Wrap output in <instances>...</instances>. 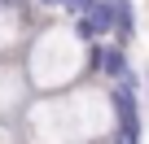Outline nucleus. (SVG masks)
<instances>
[{"mask_svg": "<svg viewBox=\"0 0 149 144\" xmlns=\"http://www.w3.org/2000/svg\"><path fill=\"white\" fill-rule=\"evenodd\" d=\"M31 44V22L22 5H0V61H13Z\"/></svg>", "mask_w": 149, "mask_h": 144, "instance_id": "20e7f679", "label": "nucleus"}, {"mask_svg": "<svg viewBox=\"0 0 149 144\" xmlns=\"http://www.w3.org/2000/svg\"><path fill=\"white\" fill-rule=\"evenodd\" d=\"M0 144H22V135H18V127L9 118H0Z\"/></svg>", "mask_w": 149, "mask_h": 144, "instance_id": "1a4fd4ad", "label": "nucleus"}, {"mask_svg": "<svg viewBox=\"0 0 149 144\" xmlns=\"http://www.w3.org/2000/svg\"><path fill=\"white\" fill-rule=\"evenodd\" d=\"M92 70V44L79 35L74 22H48L31 35L22 52V74L35 96H57L79 88V79Z\"/></svg>", "mask_w": 149, "mask_h": 144, "instance_id": "f03ea898", "label": "nucleus"}, {"mask_svg": "<svg viewBox=\"0 0 149 144\" xmlns=\"http://www.w3.org/2000/svg\"><path fill=\"white\" fill-rule=\"evenodd\" d=\"M92 5H97V0H61V13H70L74 22H79V18H84V13L92 9Z\"/></svg>", "mask_w": 149, "mask_h": 144, "instance_id": "6e6552de", "label": "nucleus"}, {"mask_svg": "<svg viewBox=\"0 0 149 144\" xmlns=\"http://www.w3.org/2000/svg\"><path fill=\"white\" fill-rule=\"evenodd\" d=\"M92 74H97L105 88L127 79V48H123L118 39H105V44L92 48Z\"/></svg>", "mask_w": 149, "mask_h": 144, "instance_id": "39448f33", "label": "nucleus"}, {"mask_svg": "<svg viewBox=\"0 0 149 144\" xmlns=\"http://www.w3.org/2000/svg\"><path fill=\"white\" fill-rule=\"evenodd\" d=\"M145 92H149V74H145Z\"/></svg>", "mask_w": 149, "mask_h": 144, "instance_id": "9d476101", "label": "nucleus"}, {"mask_svg": "<svg viewBox=\"0 0 149 144\" xmlns=\"http://www.w3.org/2000/svg\"><path fill=\"white\" fill-rule=\"evenodd\" d=\"M31 105V83L22 74L18 61H0V118H18L22 109Z\"/></svg>", "mask_w": 149, "mask_h": 144, "instance_id": "7ed1b4c3", "label": "nucleus"}, {"mask_svg": "<svg viewBox=\"0 0 149 144\" xmlns=\"http://www.w3.org/2000/svg\"><path fill=\"white\" fill-rule=\"evenodd\" d=\"M74 26H79V35L88 39V44H105L110 35H114V0H97V5L79 18V22H74Z\"/></svg>", "mask_w": 149, "mask_h": 144, "instance_id": "423d86ee", "label": "nucleus"}, {"mask_svg": "<svg viewBox=\"0 0 149 144\" xmlns=\"http://www.w3.org/2000/svg\"><path fill=\"white\" fill-rule=\"evenodd\" d=\"M132 31H136V9H132V0H114V39L123 44Z\"/></svg>", "mask_w": 149, "mask_h": 144, "instance_id": "0eeeda50", "label": "nucleus"}, {"mask_svg": "<svg viewBox=\"0 0 149 144\" xmlns=\"http://www.w3.org/2000/svg\"><path fill=\"white\" fill-rule=\"evenodd\" d=\"M22 144H105L118 135V105L114 88L79 83L57 96H31L18 114Z\"/></svg>", "mask_w": 149, "mask_h": 144, "instance_id": "f257e3e1", "label": "nucleus"}]
</instances>
